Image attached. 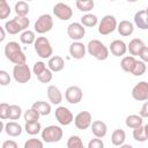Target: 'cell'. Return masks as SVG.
<instances>
[{
    "instance_id": "6da1fadb",
    "label": "cell",
    "mask_w": 148,
    "mask_h": 148,
    "mask_svg": "<svg viewBox=\"0 0 148 148\" xmlns=\"http://www.w3.org/2000/svg\"><path fill=\"white\" fill-rule=\"evenodd\" d=\"M3 52H5L6 58L9 61H12L13 64H15V65H23V64H25L27 57H25L24 52L22 51V47L20 46V44L17 42H14V40L8 42L5 45Z\"/></svg>"
},
{
    "instance_id": "7a4b0ae2",
    "label": "cell",
    "mask_w": 148,
    "mask_h": 148,
    "mask_svg": "<svg viewBox=\"0 0 148 148\" xmlns=\"http://www.w3.org/2000/svg\"><path fill=\"white\" fill-rule=\"evenodd\" d=\"M30 24V21L28 17H23V16H15L14 18L7 21L3 25L5 30L9 34V35H16L18 32H23L25 30H28Z\"/></svg>"
},
{
    "instance_id": "3957f363",
    "label": "cell",
    "mask_w": 148,
    "mask_h": 148,
    "mask_svg": "<svg viewBox=\"0 0 148 148\" xmlns=\"http://www.w3.org/2000/svg\"><path fill=\"white\" fill-rule=\"evenodd\" d=\"M87 51L90 56H92L97 60H106L109 57V49L98 39L89 40L87 45Z\"/></svg>"
},
{
    "instance_id": "277c9868",
    "label": "cell",
    "mask_w": 148,
    "mask_h": 148,
    "mask_svg": "<svg viewBox=\"0 0 148 148\" xmlns=\"http://www.w3.org/2000/svg\"><path fill=\"white\" fill-rule=\"evenodd\" d=\"M40 135H42V139L44 142L53 143V142H59L62 139L64 132L60 126L50 125V126H46L44 130H42Z\"/></svg>"
},
{
    "instance_id": "5b68a950",
    "label": "cell",
    "mask_w": 148,
    "mask_h": 148,
    "mask_svg": "<svg viewBox=\"0 0 148 148\" xmlns=\"http://www.w3.org/2000/svg\"><path fill=\"white\" fill-rule=\"evenodd\" d=\"M34 46H35L36 53L40 58H43V59H47V58L50 59L51 58V56L53 53V49L51 46L50 40L46 37H43V36L42 37H37Z\"/></svg>"
},
{
    "instance_id": "8992f818",
    "label": "cell",
    "mask_w": 148,
    "mask_h": 148,
    "mask_svg": "<svg viewBox=\"0 0 148 148\" xmlns=\"http://www.w3.org/2000/svg\"><path fill=\"white\" fill-rule=\"evenodd\" d=\"M117 27H118V23L116 17L113 15H105L98 23V32L103 36H106L113 32L117 29Z\"/></svg>"
},
{
    "instance_id": "52a82bcc",
    "label": "cell",
    "mask_w": 148,
    "mask_h": 148,
    "mask_svg": "<svg viewBox=\"0 0 148 148\" xmlns=\"http://www.w3.org/2000/svg\"><path fill=\"white\" fill-rule=\"evenodd\" d=\"M13 76L14 80L18 83H27L31 79V71L27 64L23 65H15L13 68Z\"/></svg>"
},
{
    "instance_id": "ba28073f",
    "label": "cell",
    "mask_w": 148,
    "mask_h": 148,
    "mask_svg": "<svg viewBox=\"0 0 148 148\" xmlns=\"http://www.w3.org/2000/svg\"><path fill=\"white\" fill-rule=\"evenodd\" d=\"M52 28H53V18L50 14L40 15L35 22V31L37 34L43 35L45 32H49Z\"/></svg>"
},
{
    "instance_id": "9c48e42d",
    "label": "cell",
    "mask_w": 148,
    "mask_h": 148,
    "mask_svg": "<svg viewBox=\"0 0 148 148\" xmlns=\"http://www.w3.org/2000/svg\"><path fill=\"white\" fill-rule=\"evenodd\" d=\"M54 116L57 121L62 125V126H67L69 125L72 121H74V116L71 112V110L66 106H58L54 111Z\"/></svg>"
},
{
    "instance_id": "30bf717a",
    "label": "cell",
    "mask_w": 148,
    "mask_h": 148,
    "mask_svg": "<svg viewBox=\"0 0 148 148\" xmlns=\"http://www.w3.org/2000/svg\"><path fill=\"white\" fill-rule=\"evenodd\" d=\"M53 14L61 21H68L73 16V10L68 5L64 2H58L53 6Z\"/></svg>"
},
{
    "instance_id": "8fae6325",
    "label": "cell",
    "mask_w": 148,
    "mask_h": 148,
    "mask_svg": "<svg viewBox=\"0 0 148 148\" xmlns=\"http://www.w3.org/2000/svg\"><path fill=\"white\" fill-rule=\"evenodd\" d=\"M67 35L74 42H80V39H82L86 35V29L81 23L73 22L67 27Z\"/></svg>"
},
{
    "instance_id": "7c38bea8",
    "label": "cell",
    "mask_w": 148,
    "mask_h": 148,
    "mask_svg": "<svg viewBox=\"0 0 148 148\" xmlns=\"http://www.w3.org/2000/svg\"><path fill=\"white\" fill-rule=\"evenodd\" d=\"M74 124L77 130H87L92 124V118L90 112L88 111H81L74 117Z\"/></svg>"
},
{
    "instance_id": "4fadbf2b",
    "label": "cell",
    "mask_w": 148,
    "mask_h": 148,
    "mask_svg": "<svg viewBox=\"0 0 148 148\" xmlns=\"http://www.w3.org/2000/svg\"><path fill=\"white\" fill-rule=\"evenodd\" d=\"M132 97L139 102L148 101V82L141 81L136 83L132 89Z\"/></svg>"
},
{
    "instance_id": "5bb4252c",
    "label": "cell",
    "mask_w": 148,
    "mask_h": 148,
    "mask_svg": "<svg viewBox=\"0 0 148 148\" xmlns=\"http://www.w3.org/2000/svg\"><path fill=\"white\" fill-rule=\"evenodd\" d=\"M82 96H83L82 89L80 87H77V86H71L65 91V98L71 104L80 103L81 99H82Z\"/></svg>"
},
{
    "instance_id": "9a60e30c",
    "label": "cell",
    "mask_w": 148,
    "mask_h": 148,
    "mask_svg": "<svg viewBox=\"0 0 148 148\" xmlns=\"http://www.w3.org/2000/svg\"><path fill=\"white\" fill-rule=\"evenodd\" d=\"M86 52H87V46L81 42H73L69 45V54L74 59L84 58Z\"/></svg>"
},
{
    "instance_id": "2e32d148",
    "label": "cell",
    "mask_w": 148,
    "mask_h": 148,
    "mask_svg": "<svg viewBox=\"0 0 148 148\" xmlns=\"http://www.w3.org/2000/svg\"><path fill=\"white\" fill-rule=\"evenodd\" d=\"M110 51L114 57H123L127 52V45L124 40L114 39L110 44Z\"/></svg>"
},
{
    "instance_id": "e0dca14e",
    "label": "cell",
    "mask_w": 148,
    "mask_h": 148,
    "mask_svg": "<svg viewBox=\"0 0 148 148\" xmlns=\"http://www.w3.org/2000/svg\"><path fill=\"white\" fill-rule=\"evenodd\" d=\"M46 92H47V98H49V101H50L52 104L59 105V104L62 102V94H61V91L59 90L58 87L51 84V86L47 87Z\"/></svg>"
},
{
    "instance_id": "ac0fdd59",
    "label": "cell",
    "mask_w": 148,
    "mask_h": 148,
    "mask_svg": "<svg viewBox=\"0 0 148 148\" xmlns=\"http://www.w3.org/2000/svg\"><path fill=\"white\" fill-rule=\"evenodd\" d=\"M90 127H91V132L95 135V138L102 139L108 133V126L102 120H95V121H92V124H91Z\"/></svg>"
},
{
    "instance_id": "d6986e66",
    "label": "cell",
    "mask_w": 148,
    "mask_h": 148,
    "mask_svg": "<svg viewBox=\"0 0 148 148\" xmlns=\"http://www.w3.org/2000/svg\"><path fill=\"white\" fill-rule=\"evenodd\" d=\"M145 43H143V40L142 39H140V38H133L131 42H130V44L127 45V51L130 52V54L131 56H133V57H135V56H140V53H141V51L145 49Z\"/></svg>"
},
{
    "instance_id": "ffe728a7",
    "label": "cell",
    "mask_w": 148,
    "mask_h": 148,
    "mask_svg": "<svg viewBox=\"0 0 148 148\" xmlns=\"http://www.w3.org/2000/svg\"><path fill=\"white\" fill-rule=\"evenodd\" d=\"M134 24L141 30L148 29V14L146 13L145 9L139 10V12L135 13V15H134Z\"/></svg>"
},
{
    "instance_id": "44dd1931",
    "label": "cell",
    "mask_w": 148,
    "mask_h": 148,
    "mask_svg": "<svg viewBox=\"0 0 148 148\" xmlns=\"http://www.w3.org/2000/svg\"><path fill=\"white\" fill-rule=\"evenodd\" d=\"M117 30H118V32H119L120 36L127 37V36H131V35L134 32V24H133L131 21L123 20V21H120V22L118 23Z\"/></svg>"
},
{
    "instance_id": "7402d4cb",
    "label": "cell",
    "mask_w": 148,
    "mask_h": 148,
    "mask_svg": "<svg viewBox=\"0 0 148 148\" xmlns=\"http://www.w3.org/2000/svg\"><path fill=\"white\" fill-rule=\"evenodd\" d=\"M47 67L51 72H60L65 67V60L60 56H53L49 59Z\"/></svg>"
},
{
    "instance_id": "603a6c76",
    "label": "cell",
    "mask_w": 148,
    "mask_h": 148,
    "mask_svg": "<svg viewBox=\"0 0 148 148\" xmlns=\"http://www.w3.org/2000/svg\"><path fill=\"white\" fill-rule=\"evenodd\" d=\"M3 130L9 136H13V138L21 135V133H22V126L16 121H9V123L5 124Z\"/></svg>"
},
{
    "instance_id": "cb8c5ba5",
    "label": "cell",
    "mask_w": 148,
    "mask_h": 148,
    "mask_svg": "<svg viewBox=\"0 0 148 148\" xmlns=\"http://www.w3.org/2000/svg\"><path fill=\"white\" fill-rule=\"evenodd\" d=\"M32 109H35L40 116H49L51 113V104H49L45 101H37L32 104L31 106Z\"/></svg>"
},
{
    "instance_id": "d4e9b609",
    "label": "cell",
    "mask_w": 148,
    "mask_h": 148,
    "mask_svg": "<svg viewBox=\"0 0 148 148\" xmlns=\"http://www.w3.org/2000/svg\"><path fill=\"white\" fill-rule=\"evenodd\" d=\"M125 124L128 128H138L140 126H142L143 124V118L140 114H130L126 117Z\"/></svg>"
},
{
    "instance_id": "484cf974",
    "label": "cell",
    "mask_w": 148,
    "mask_h": 148,
    "mask_svg": "<svg viewBox=\"0 0 148 148\" xmlns=\"http://www.w3.org/2000/svg\"><path fill=\"white\" fill-rule=\"evenodd\" d=\"M125 140H126V133H125L124 130L117 128V130H114L112 132V135H111V142H112V145L120 147L121 145H124Z\"/></svg>"
},
{
    "instance_id": "4316f807",
    "label": "cell",
    "mask_w": 148,
    "mask_h": 148,
    "mask_svg": "<svg viewBox=\"0 0 148 148\" xmlns=\"http://www.w3.org/2000/svg\"><path fill=\"white\" fill-rule=\"evenodd\" d=\"M135 62H136V59H135L133 56H126V57H124V58L121 59V61H120V67H121V69H123L124 72L131 73L132 69H133V67H134V65H135Z\"/></svg>"
},
{
    "instance_id": "83f0119b",
    "label": "cell",
    "mask_w": 148,
    "mask_h": 148,
    "mask_svg": "<svg viewBox=\"0 0 148 148\" xmlns=\"http://www.w3.org/2000/svg\"><path fill=\"white\" fill-rule=\"evenodd\" d=\"M14 10L16 13V16H23L27 17L28 13H29V5L25 1H17L14 6Z\"/></svg>"
},
{
    "instance_id": "f1b7e54d",
    "label": "cell",
    "mask_w": 148,
    "mask_h": 148,
    "mask_svg": "<svg viewBox=\"0 0 148 148\" xmlns=\"http://www.w3.org/2000/svg\"><path fill=\"white\" fill-rule=\"evenodd\" d=\"M97 23H98V18H97V16L94 15V14L88 13V14H84V15L81 17V24H82L83 27L92 28V27H95Z\"/></svg>"
},
{
    "instance_id": "f546056e",
    "label": "cell",
    "mask_w": 148,
    "mask_h": 148,
    "mask_svg": "<svg viewBox=\"0 0 148 148\" xmlns=\"http://www.w3.org/2000/svg\"><path fill=\"white\" fill-rule=\"evenodd\" d=\"M36 36H35V32L32 30H25L23 31L21 35H20V40L21 43L23 44H27V45H30V44H35L36 42Z\"/></svg>"
},
{
    "instance_id": "4dcf8cb0",
    "label": "cell",
    "mask_w": 148,
    "mask_h": 148,
    "mask_svg": "<svg viewBox=\"0 0 148 148\" xmlns=\"http://www.w3.org/2000/svg\"><path fill=\"white\" fill-rule=\"evenodd\" d=\"M75 5H76V7L80 12H84V13L88 14L94 8L95 2L92 0H77L75 2Z\"/></svg>"
},
{
    "instance_id": "1f68e13d",
    "label": "cell",
    "mask_w": 148,
    "mask_h": 148,
    "mask_svg": "<svg viewBox=\"0 0 148 148\" xmlns=\"http://www.w3.org/2000/svg\"><path fill=\"white\" fill-rule=\"evenodd\" d=\"M24 130H25V132L28 134L36 135L38 133H42V125H40L39 121H36V123H25Z\"/></svg>"
},
{
    "instance_id": "d6a6232c",
    "label": "cell",
    "mask_w": 148,
    "mask_h": 148,
    "mask_svg": "<svg viewBox=\"0 0 148 148\" xmlns=\"http://www.w3.org/2000/svg\"><path fill=\"white\" fill-rule=\"evenodd\" d=\"M39 113L35 110V109H29V110H27L25 112H24V114H23V118H24V120H25V123H36V121H38V119H39Z\"/></svg>"
},
{
    "instance_id": "836d02e7",
    "label": "cell",
    "mask_w": 148,
    "mask_h": 148,
    "mask_svg": "<svg viewBox=\"0 0 148 148\" xmlns=\"http://www.w3.org/2000/svg\"><path fill=\"white\" fill-rule=\"evenodd\" d=\"M67 148H84L82 139L79 135H71L67 140Z\"/></svg>"
},
{
    "instance_id": "e575fe53",
    "label": "cell",
    "mask_w": 148,
    "mask_h": 148,
    "mask_svg": "<svg viewBox=\"0 0 148 148\" xmlns=\"http://www.w3.org/2000/svg\"><path fill=\"white\" fill-rule=\"evenodd\" d=\"M146 69H147L146 64L143 61H141V60H136V62H135V65H134L131 74H133L134 76H141V75L145 74Z\"/></svg>"
},
{
    "instance_id": "d590c367",
    "label": "cell",
    "mask_w": 148,
    "mask_h": 148,
    "mask_svg": "<svg viewBox=\"0 0 148 148\" xmlns=\"http://www.w3.org/2000/svg\"><path fill=\"white\" fill-rule=\"evenodd\" d=\"M22 114V109L21 106L16 105V104H12L10 108H9V116H8V119L10 120H17L20 119Z\"/></svg>"
},
{
    "instance_id": "8d00e7d4",
    "label": "cell",
    "mask_w": 148,
    "mask_h": 148,
    "mask_svg": "<svg viewBox=\"0 0 148 148\" xmlns=\"http://www.w3.org/2000/svg\"><path fill=\"white\" fill-rule=\"evenodd\" d=\"M10 7L6 0L0 1V20H6L10 14Z\"/></svg>"
},
{
    "instance_id": "74e56055",
    "label": "cell",
    "mask_w": 148,
    "mask_h": 148,
    "mask_svg": "<svg viewBox=\"0 0 148 148\" xmlns=\"http://www.w3.org/2000/svg\"><path fill=\"white\" fill-rule=\"evenodd\" d=\"M23 148H44V143H43V141L39 140V139L31 138V139H28V140L24 142Z\"/></svg>"
},
{
    "instance_id": "f35d334b",
    "label": "cell",
    "mask_w": 148,
    "mask_h": 148,
    "mask_svg": "<svg viewBox=\"0 0 148 148\" xmlns=\"http://www.w3.org/2000/svg\"><path fill=\"white\" fill-rule=\"evenodd\" d=\"M133 138L134 140L139 141V142H143L147 140V136H146V133H145V127L143 126H140L138 128H134L133 130Z\"/></svg>"
},
{
    "instance_id": "ab89813d",
    "label": "cell",
    "mask_w": 148,
    "mask_h": 148,
    "mask_svg": "<svg viewBox=\"0 0 148 148\" xmlns=\"http://www.w3.org/2000/svg\"><path fill=\"white\" fill-rule=\"evenodd\" d=\"M37 79H38V81L42 82V83H49V82H51V80H52V72H51V71L49 69V67H47L40 75L37 76Z\"/></svg>"
},
{
    "instance_id": "60d3db41",
    "label": "cell",
    "mask_w": 148,
    "mask_h": 148,
    "mask_svg": "<svg viewBox=\"0 0 148 148\" xmlns=\"http://www.w3.org/2000/svg\"><path fill=\"white\" fill-rule=\"evenodd\" d=\"M46 68H47V67H46V65H45L43 61H37V62H35V65H34V67H32V72H34V74H35L36 76H38V75H40Z\"/></svg>"
},
{
    "instance_id": "b9f144b4",
    "label": "cell",
    "mask_w": 148,
    "mask_h": 148,
    "mask_svg": "<svg viewBox=\"0 0 148 148\" xmlns=\"http://www.w3.org/2000/svg\"><path fill=\"white\" fill-rule=\"evenodd\" d=\"M9 108H10V105L7 104V103H1V104H0V118H1L2 120L8 119V116H9Z\"/></svg>"
},
{
    "instance_id": "7bdbcfd3",
    "label": "cell",
    "mask_w": 148,
    "mask_h": 148,
    "mask_svg": "<svg viewBox=\"0 0 148 148\" xmlns=\"http://www.w3.org/2000/svg\"><path fill=\"white\" fill-rule=\"evenodd\" d=\"M87 148H104V142L99 138H94L88 142Z\"/></svg>"
},
{
    "instance_id": "ee69618b",
    "label": "cell",
    "mask_w": 148,
    "mask_h": 148,
    "mask_svg": "<svg viewBox=\"0 0 148 148\" xmlns=\"http://www.w3.org/2000/svg\"><path fill=\"white\" fill-rule=\"evenodd\" d=\"M10 83V76L6 71H0V84L7 86Z\"/></svg>"
},
{
    "instance_id": "f6af8a7d",
    "label": "cell",
    "mask_w": 148,
    "mask_h": 148,
    "mask_svg": "<svg viewBox=\"0 0 148 148\" xmlns=\"http://www.w3.org/2000/svg\"><path fill=\"white\" fill-rule=\"evenodd\" d=\"M1 148H18V145L14 140H6L2 142Z\"/></svg>"
},
{
    "instance_id": "bcb514c9",
    "label": "cell",
    "mask_w": 148,
    "mask_h": 148,
    "mask_svg": "<svg viewBox=\"0 0 148 148\" xmlns=\"http://www.w3.org/2000/svg\"><path fill=\"white\" fill-rule=\"evenodd\" d=\"M140 116L142 118H148V101L143 103V105L141 106V110H140Z\"/></svg>"
},
{
    "instance_id": "7dc6e473",
    "label": "cell",
    "mask_w": 148,
    "mask_h": 148,
    "mask_svg": "<svg viewBox=\"0 0 148 148\" xmlns=\"http://www.w3.org/2000/svg\"><path fill=\"white\" fill-rule=\"evenodd\" d=\"M140 59H141V61H143V62H148V47L147 46H145V49L141 51V53H140Z\"/></svg>"
},
{
    "instance_id": "c3c4849f",
    "label": "cell",
    "mask_w": 148,
    "mask_h": 148,
    "mask_svg": "<svg viewBox=\"0 0 148 148\" xmlns=\"http://www.w3.org/2000/svg\"><path fill=\"white\" fill-rule=\"evenodd\" d=\"M0 34H1V37H0V42H3L5 38H6V30L3 27H0Z\"/></svg>"
},
{
    "instance_id": "681fc988",
    "label": "cell",
    "mask_w": 148,
    "mask_h": 148,
    "mask_svg": "<svg viewBox=\"0 0 148 148\" xmlns=\"http://www.w3.org/2000/svg\"><path fill=\"white\" fill-rule=\"evenodd\" d=\"M119 148H134V147L131 146V145H121Z\"/></svg>"
},
{
    "instance_id": "f907efd6",
    "label": "cell",
    "mask_w": 148,
    "mask_h": 148,
    "mask_svg": "<svg viewBox=\"0 0 148 148\" xmlns=\"http://www.w3.org/2000/svg\"><path fill=\"white\" fill-rule=\"evenodd\" d=\"M143 127H145V133H146V136H147V139H148V124H147V125H145Z\"/></svg>"
},
{
    "instance_id": "816d5d0a",
    "label": "cell",
    "mask_w": 148,
    "mask_h": 148,
    "mask_svg": "<svg viewBox=\"0 0 148 148\" xmlns=\"http://www.w3.org/2000/svg\"><path fill=\"white\" fill-rule=\"evenodd\" d=\"M145 10H146V13H147V14H148V6H147V8H146V9H145Z\"/></svg>"
}]
</instances>
